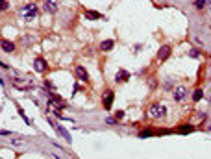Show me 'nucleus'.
Returning <instances> with one entry per match:
<instances>
[{
  "instance_id": "f257e3e1",
  "label": "nucleus",
  "mask_w": 211,
  "mask_h": 159,
  "mask_svg": "<svg viewBox=\"0 0 211 159\" xmlns=\"http://www.w3.org/2000/svg\"><path fill=\"white\" fill-rule=\"evenodd\" d=\"M37 4H33V2H30V4H26L24 8L21 9V15L24 17V19H28V20H32V19H35L37 17Z\"/></svg>"
},
{
  "instance_id": "f03ea898",
  "label": "nucleus",
  "mask_w": 211,
  "mask_h": 159,
  "mask_svg": "<svg viewBox=\"0 0 211 159\" xmlns=\"http://www.w3.org/2000/svg\"><path fill=\"white\" fill-rule=\"evenodd\" d=\"M148 115H150V117H154V119H161V117H165V115H167V107H165L163 104H156V105H152V107H150Z\"/></svg>"
},
{
  "instance_id": "7ed1b4c3",
  "label": "nucleus",
  "mask_w": 211,
  "mask_h": 159,
  "mask_svg": "<svg viewBox=\"0 0 211 159\" xmlns=\"http://www.w3.org/2000/svg\"><path fill=\"white\" fill-rule=\"evenodd\" d=\"M48 122H50V124H52V126L56 128V131H58V133H59L61 137H65V139H67V142H69V144L72 142V137H70V133H69V131L65 130L63 126H58V124H56V122H54V120H52V119H48Z\"/></svg>"
},
{
  "instance_id": "20e7f679",
  "label": "nucleus",
  "mask_w": 211,
  "mask_h": 159,
  "mask_svg": "<svg viewBox=\"0 0 211 159\" xmlns=\"http://www.w3.org/2000/svg\"><path fill=\"white\" fill-rule=\"evenodd\" d=\"M187 96V89H185V85H178L176 89H174V100L176 102H183Z\"/></svg>"
},
{
  "instance_id": "39448f33",
  "label": "nucleus",
  "mask_w": 211,
  "mask_h": 159,
  "mask_svg": "<svg viewBox=\"0 0 211 159\" xmlns=\"http://www.w3.org/2000/svg\"><path fill=\"white\" fill-rule=\"evenodd\" d=\"M33 69H35V72H46L48 70V65H46V61L43 59V58H35Z\"/></svg>"
},
{
  "instance_id": "423d86ee",
  "label": "nucleus",
  "mask_w": 211,
  "mask_h": 159,
  "mask_svg": "<svg viewBox=\"0 0 211 159\" xmlns=\"http://www.w3.org/2000/svg\"><path fill=\"white\" fill-rule=\"evenodd\" d=\"M113 98H115L113 91H106V93H104V96H102V104H104V109H111Z\"/></svg>"
},
{
  "instance_id": "0eeeda50",
  "label": "nucleus",
  "mask_w": 211,
  "mask_h": 159,
  "mask_svg": "<svg viewBox=\"0 0 211 159\" xmlns=\"http://www.w3.org/2000/svg\"><path fill=\"white\" fill-rule=\"evenodd\" d=\"M169 56H170V46H169V44L161 46V48H159V52H157V58H159V61H165Z\"/></svg>"
},
{
  "instance_id": "6e6552de",
  "label": "nucleus",
  "mask_w": 211,
  "mask_h": 159,
  "mask_svg": "<svg viewBox=\"0 0 211 159\" xmlns=\"http://www.w3.org/2000/svg\"><path fill=\"white\" fill-rule=\"evenodd\" d=\"M44 11L46 13H56L58 11V4L54 0H44Z\"/></svg>"
},
{
  "instance_id": "1a4fd4ad",
  "label": "nucleus",
  "mask_w": 211,
  "mask_h": 159,
  "mask_svg": "<svg viewBox=\"0 0 211 159\" xmlns=\"http://www.w3.org/2000/svg\"><path fill=\"white\" fill-rule=\"evenodd\" d=\"M128 78H130V72H128V70H119L117 76H115V81H117V83H122V81H126Z\"/></svg>"
},
{
  "instance_id": "9d476101",
  "label": "nucleus",
  "mask_w": 211,
  "mask_h": 159,
  "mask_svg": "<svg viewBox=\"0 0 211 159\" xmlns=\"http://www.w3.org/2000/svg\"><path fill=\"white\" fill-rule=\"evenodd\" d=\"M2 50H4V52H13V50H15V44L8 39H2Z\"/></svg>"
},
{
  "instance_id": "9b49d317",
  "label": "nucleus",
  "mask_w": 211,
  "mask_h": 159,
  "mask_svg": "<svg viewBox=\"0 0 211 159\" xmlns=\"http://www.w3.org/2000/svg\"><path fill=\"white\" fill-rule=\"evenodd\" d=\"M113 46H115V43H113L111 39H107V41H102V44H100V50H102V52H109Z\"/></svg>"
},
{
  "instance_id": "f8f14e48",
  "label": "nucleus",
  "mask_w": 211,
  "mask_h": 159,
  "mask_svg": "<svg viewBox=\"0 0 211 159\" xmlns=\"http://www.w3.org/2000/svg\"><path fill=\"white\" fill-rule=\"evenodd\" d=\"M76 74H78V78L82 80V81H87L89 76H87V70H85L84 67H76Z\"/></svg>"
},
{
  "instance_id": "ddd939ff",
  "label": "nucleus",
  "mask_w": 211,
  "mask_h": 159,
  "mask_svg": "<svg viewBox=\"0 0 211 159\" xmlns=\"http://www.w3.org/2000/svg\"><path fill=\"white\" fill-rule=\"evenodd\" d=\"M176 131H178V133H191V131H194V128H193L191 124H185V126L176 128Z\"/></svg>"
},
{
  "instance_id": "4468645a",
  "label": "nucleus",
  "mask_w": 211,
  "mask_h": 159,
  "mask_svg": "<svg viewBox=\"0 0 211 159\" xmlns=\"http://www.w3.org/2000/svg\"><path fill=\"white\" fill-rule=\"evenodd\" d=\"M156 133H157L156 130H152V128H147L145 131H141V133H139V137H141V139H147V137H152V135H156Z\"/></svg>"
},
{
  "instance_id": "2eb2a0df",
  "label": "nucleus",
  "mask_w": 211,
  "mask_h": 159,
  "mask_svg": "<svg viewBox=\"0 0 211 159\" xmlns=\"http://www.w3.org/2000/svg\"><path fill=\"white\" fill-rule=\"evenodd\" d=\"M100 17H102V15H100L98 11H91V9H89V11H85V19H89V20L100 19Z\"/></svg>"
},
{
  "instance_id": "dca6fc26",
  "label": "nucleus",
  "mask_w": 211,
  "mask_h": 159,
  "mask_svg": "<svg viewBox=\"0 0 211 159\" xmlns=\"http://www.w3.org/2000/svg\"><path fill=\"white\" fill-rule=\"evenodd\" d=\"M202 96H204V91H202V89H194V93H193V100H194V102H200Z\"/></svg>"
},
{
  "instance_id": "f3484780",
  "label": "nucleus",
  "mask_w": 211,
  "mask_h": 159,
  "mask_svg": "<svg viewBox=\"0 0 211 159\" xmlns=\"http://www.w3.org/2000/svg\"><path fill=\"white\" fill-rule=\"evenodd\" d=\"M206 2H208V0H194V8H196V9H202V8L206 6Z\"/></svg>"
},
{
  "instance_id": "a211bd4d",
  "label": "nucleus",
  "mask_w": 211,
  "mask_h": 159,
  "mask_svg": "<svg viewBox=\"0 0 211 159\" xmlns=\"http://www.w3.org/2000/svg\"><path fill=\"white\" fill-rule=\"evenodd\" d=\"M0 8H2V11H6V9H8V2H6V0H2V4H0Z\"/></svg>"
},
{
  "instance_id": "6ab92c4d",
  "label": "nucleus",
  "mask_w": 211,
  "mask_h": 159,
  "mask_svg": "<svg viewBox=\"0 0 211 159\" xmlns=\"http://www.w3.org/2000/svg\"><path fill=\"white\" fill-rule=\"evenodd\" d=\"M189 56H191V58H198V50H191Z\"/></svg>"
},
{
  "instance_id": "aec40b11",
  "label": "nucleus",
  "mask_w": 211,
  "mask_h": 159,
  "mask_svg": "<svg viewBox=\"0 0 211 159\" xmlns=\"http://www.w3.org/2000/svg\"><path fill=\"white\" fill-rule=\"evenodd\" d=\"M117 119H124V111H117Z\"/></svg>"
},
{
  "instance_id": "412c9836",
  "label": "nucleus",
  "mask_w": 211,
  "mask_h": 159,
  "mask_svg": "<svg viewBox=\"0 0 211 159\" xmlns=\"http://www.w3.org/2000/svg\"><path fill=\"white\" fill-rule=\"evenodd\" d=\"M106 122H107V124H115V119H111V117H107V119H106Z\"/></svg>"
},
{
  "instance_id": "4be33fe9",
  "label": "nucleus",
  "mask_w": 211,
  "mask_h": 159,
  "mask_svg": "<svg viewBox=\"0 0 211 159\" xmlns=\"http://www.w3.org/2000/svg\"><path fill=\"white\" fill-rule=\"evenodd\" d=\"M209 9H211V4H209Z\"/></svg>"
}]
</instances>
